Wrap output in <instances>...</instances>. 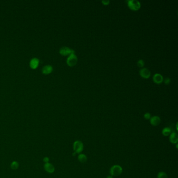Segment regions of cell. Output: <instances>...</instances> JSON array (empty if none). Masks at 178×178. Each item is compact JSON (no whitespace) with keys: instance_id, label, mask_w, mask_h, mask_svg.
<instances>
[{"instance_id":"obj_6","label":"cell","mask_w":178,"mask_h":178,"mask_svg":"<svg viewBox=\"0 0 178 178\" xmlns=\"http://www.w3.org/2000/svg\"><path fill=\"white\" fill-rule=\"evenodd\" d=\"M139 75L140 76L144 78L147 79L149 77H150L151 75V73L150 71L147 68H142L139 70Z\"/></svg>"},{"instance_id":"obj_8","label":"cell","mask_w":178,"mask_h":178,"mask_svg":"<svg viewBox=\"0 0 178 178\" xmlns=\"http://www.w3.org/2000/svg\"><path fill=\"white\" fill-rule=\"evenodd\" d=\"M149 120H150V123L151 124V125L154 126H158V125L160 124L161 122V119L160 117L157 115H155V116L151 117Z\"/></svg>"},{"instance_id":"obj_17","label":"cell","mask_w":178,"mask_h":178,"mask_svg":"<svg viewBox=\"0 0 178 178\" xmlns=\"http://www.w3.org/2000/svg\"><path fill=\"white\" fill-rule=\"evenodd\" d=\"M137 66L139 67H140V68H142L143 67H144V65H145V63H144V61L142 60V59H140L137 62Z\"/></svg>"},{"instance_id":"obj_18","label":"cell","mask_w":178,"mask_h":178,"mask_svg":"<svg viewBox=\"0 0 178 178\" xmlns=\"http://www.w3.org/2000/svg\"><path fill=\"white\" fill-rule=\"evenodd\" d=\"M151 114L148 113V112H147L146 113L144 114V118L146 119V120H150V119L151 118Z\"/></svg>"},{"instance_id":"obj_22","label":"cell","mask_w":178,"mask_h":178,"mask_svg":"<svg viewBox=\"0 0 178 178\" xmlns=\"http://www.w3.org/2000/svg\"><path fill=\"white\" fill-rule=\"evenodd\" d=\"M107 178H113V176H111V175H109V176H108L107 177Z\"/></svg>"},{"instance_id":"obj_19","label":"cell","mask_w":178,"mask_h":178,"mask_svg":"<svg viewBox=\"0 0 178 178\" xmlns=\"http://www.w3.org/2000/svg\"><path fill=\"white\" fill-rule=\"evenodd\" d=\"M163 82H164V83L165 84H166V85H169V84L170 83V82H171V79H170V78L167 77V78H165L164 79H163Z\"/></svg>"},{"instance_id":"obj_20","label":"cell","mask_w":178,"mask_h":178,"mask_svg":"<svg viewBox=\"0 0 178 178\" xmlns=\"http://www.w3.org/2000/svg\"><path fill=\"white\" fill-rule=\"evenodd\" d=\"M110 1L109 0H102L101 1V3L104 5H108L110 4Z\"/></svg>"},{"instance_id":"obj_15","label":"cell","mask_w":178,"mask_h":178,"mask_svg":"<svg viewBox=\"0 0 178 178\" xmlns=\"http://www.w3.org/2000/svg\"><path fill=\"white\" fill-rule=\"evenodd\" d=\"M157 178H168V176L165 172L161 171L158 173Z\"/></svg>"},{"instance_id":"obj_10","label":"cell","mask_w":178,"mask_h":178,"mask_svg":"<svg viewBox=\"0 0 178 178\" xmlns=\"http://www.w3.org/2000/svg\"><path fill=\"white\" fill-rule=\"evenodd\" d=\"M39 64V60L36 58H33L30 61V67L33 69H36L37 68Z\"/></svg>"},{"instance_id":"obj_21","label":"cell","mask_w":178,"mask_h":178,"mask_svg":"<svg viewBox=\"0 0 178 178\" xmlns=\"http://www.w3.org/2000/svg\"><path fill=\"white\" fill-rule=\"evenodd\" d=\"M44 162H45L46 163H48V161H49V158H47V157H45V158L44 159Z\"/></svg>"},{"instance_id":"obj_9","label":"cell","mask_w":178,"mask_h":178,"mask_svg":"<svg viewBox=\"0 0 178 178\" xmlns=\"http://www.w3.org/2000/svg\"><path fill=\"white\" fill-rule=\"evenodd\" d=\"M169 141L172 144H177L178 142V135L176 132H172L169 136Z\"/></svg>"},{"instance_id":"obj_13","label":"cell","mask_w":178,"mask_h":178,"mask_svg":"<svg viewBox=\"0 0 178 178\" xmlns=\"http://www.w3.org/2000/svg\"><path fill=\"white\" fill-rule=\"evenodd\" d=\"M171 132H172L171 129L170 127H164L162 130V134L164 136H169L170 135V134L172 133Z\"/></svg>"},{"instance_id":"obj_5","label":"cell","mask_w":178,"mask_h":178,"mask_svg":"<svg viewBox=\"0 0 178 178\" xmlns=\"http://www.w3.org/2000/svg\"><path fill=\"white\" fill-rule=\"evenodd\" d=\"M60 53L63 56H70L72 53H74L75 51L74 50L67 47H62L59 51Z\"/></svg>"},{"instance_id":"obj_12","label":"cell","mask_w":178,"mask_h":178,"mask_svg":"<svg viewBox=\"0 0 178 178\" xmlns=\"http://www.w3.org/2000/svg\"><path fill=\"white\" fill-rule=\"evenodd\" d=\"M44 167L46 171H47L49 173H53L55 170L54 166L49 162L46 163Z\"/></svg>"},{"instance_id":"obj_7","label":"cell","mask_w":178,"mask_h":178,"mask_svg":"<svg viewBox=\"0 0 178 178\" xmlns=\"http://www.w3.org/2000/svg\"><path fill=\"white\" fill-rule=\"evenodd\" d=\"M163 77L162 75L159 73H156L152 77L154 82L157 84H160L163 82Z\"/></svg>"},{"instance_id":"obj_14","label":"cell","mask_w":178,"mask_h":178,"mask_svg":"<svg viewBox=\"0 0 178 178\" xmlns=\"http://www.w3.org/2000/svg\"><path fill=\"white\" fill-rule=\"evenodd\" d=\"M78 160L80 162L82 163H85L87 161V158L86 157V156L84 154H79L78 156Z\"/></svg>"},{"instance_id":"obj_2","label":"cell","mask_w":178,"mask_h":178,"mask_svg":"<svg viewBox=\"0 0 178 178\" xmlns=\"http://www.w3.org/2000/svg\"><path fill=\"white\" fill-rule=\"evenodd\" d=\"M123 171L122 168L118 164L113 165L112 166L110 170V173L111 176H119L120 175Z\"/></svg>"},{"instance_id":"obj_1","label":"cell","mask_w":178,"mask_h":178,"mask_svg":"<svg viewBox=\"0 0 178 178\" xmlns=\"http://www.w3.org/2000/svg\"><path fill=\"white\" fill-rule=\"evenodd\" d=\"M127 6L130 10L134 11H136L140 9L141 4L137 0H129L127 1Z\"/></svg>"},{"instance_id":"obj_3","label":"cell","mask_w":178,"mask_h":178,"mask_svg":"<svg viewBox=\"0 0 178 178\" xmlns=\"http://www.w3.org/2000/svg\"><path fill=\"white\" fill-rule=\"evenodd\" d=\"M78 61L77 57L75 54V53H72L70 54L66 60L67 64L71 67L75 65Z\"/></svg>"},{"instance_id":"obj_4","label":"cell","mask_w":178,"mask_h":178,"mask_svg":"<svg viewBox=\"0 0 178 178\" xmlns=\"http://www.w3.org/2000/svg\"><path fill=\"white\" fill-rule=\"evenodd\" d=\"M84 149L83 143L80 140H76L73 144V150L76 154H80Z\"/></svg>"},{"instance_id":"obj_16","label":"cell","mask_w":178,"mask_h":178,"mask_svg":"<svg viewBox=\"0 0 178 178\" xmlns=\"http://www.w3.org/2000/svg\"><path fill=\"white\" fill-rule=\"evenodd\" d=\"M11 168L12 169H14V170H16L19 167V163L16 161H13L12 163H11Z\"/></svg>"},{"instance_id":"obj_11","label":"cell","mask_w":178,"mask_h":178,"mask_svg":"<svg viewBox=\"0 0 178 178\" xmlns=\"http://www.w3.org/2000/svg\"><path fill=\"white\" fill-rule=\"evenodd\" d=\"M53 71V67L50 65H47L44 66L42 69V73L44 74L47 75L51 73Z\"/></svg>"}]
</instances>
